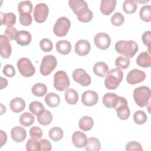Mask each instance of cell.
Here are the masks:
<instances>
[{
    "label": "cell",
    "instance_id": "6da1fadb",
    "mask_svg": "<svg viewBox=\"0 0 151 151\" xmlns=\"http://www.w3.org/2000/svg\"><path fill=\"white\" fill-rule=\"evenodd\" d=\"M68 4L78 19L82 22H88L93 18V12L88 8L87 2L83 0H70Z\"/></svg>",
    "mask_w": 151,
    "mask_h": 151
},
{
    "label": "cell",
    "instance_id": "7a4b0ae2",
    "mask_svg": "<svg viewBox=\"0 0 151 151\" xmlns=\"http://www.w3.org/2000/svg\"><path fill=\"white\" fill-rule=\"evenodd\" d=\"M138 49L137 44L133 40H120L115 44L116 51L119 54L129 58H132L137 52Z\"/></svg>",
    "mask_w": 151,
    "mask_h": 151
},
{
    "label": "cell",
    "instance_id": "3957f363",
    "mask_svg": "<svg viewBox=\"0 0 151 151\" xmlns=\"http://www.w3.org/2000/svg\"><path fill=\"white\" fill-rule=\"evenodd\" d=\"M123 77V73L120 68H113L107 72L104 80V85L109 90H114L119 87Z\"/></svg>",
    "mask_w": 151,
    "mask_h": 151
},
{
    "label": "cell",
    "instance_id": "277c9868",
    "mask_svg": "<svg viewBox=\"0 0 151 151\" xmlns=\"http://www.w3.org/2000/svg\"><path fill=\"white\" fill-rule=\"evenodd\" d=\"M151 91L147 86H140L136 88L133 91V98L135 103L140 107L146 106L149 104Z\"/></svg>",
    "mask_w": 151,
    "mask_h": 151
},
{
    "label": "cell",
    "instance_id": "5b68a950",
    "mask_svg": "<svg viewBox=\"0 0 151 151\" xmlns=\"http://www.w3.org/2000/svg\"><path fill=\"white\" fill-rule=\"evenodd\" d=\"M70 84L69 78L65 71L59 70L55 73L54 76V87L56 90L63 91L67 89Z\"/></svg>",
    "mask_w": 151,
    "mask_h": 151
},
{
    "label": "cell",
    "instance_id": "8992f818",
    "mask_svg": "<svg viewBox=\"0 0 151 151\" xmlns=\"http://www.w3.org/2000/svg\"><path fill=\"white\" fill-rule=\"evenodd\" d=\"M57 64V59L54 55H45L42 58L40 67L41 74L44 76L49 75L55 69Z\"/></svg>",
    "mask_w": 151,
    "mask_h": 151
},
{
    "label": "cell",
    "instance_id": "52a82bcc",
    "mask_svg": "<svg viewBox=\"0 0 151 151\" xmlns=\"http://www.w3.org/2000/svg\"><path fill=\"white\" fill-rule=\"evenodd\" d=\"M17 65L19 72L23 77H30L35 72L34 66L32 65L31 60L27 58H20L18 61Z\"/></svg>",
    "mask_w": 151,
    "mask_h": 151
},
{
    "label": "cell",
    "instance_id": "ba28073f",
    "mask_svg": "<svg viewBox=\"0 0 151 151\" xmlns=\"http://www.w3.org/2000/svg\"><path fill=\"white\" fill-rule=\"evenodd\" d=\"M70 27L71 23L69 19L65 17H62L59 18L55 22L53 28V32L58 37H64L68 33Z\"/></svg>",
    "mask_w": 151,
    "mask_h": 151
},
{
    "label": "cell",
    "instance_id": "9c48e42d",
    "mask_svg": "<svg viewBox=\"0 0 151 151\" xmlns=\"http://www.w3.org/2000/svg\"><path fill=\"white\" fill-rule=\"evenodd\" d=\"M114 109L116 110L117 115L120 119L124 120L129 117L130 111L128 107L127 101L124 97L119 96L118 102Z\"/></svg>",
    "mask_w": 151,
    "mask_h": 151
},
{
    "label": "cell",
    "instance_id": "30bf717a",
    "mask_svg": "<svg viewBox=\"0 0 151 151\" xmlns=\"http://www.w3.org/2000/svg\"><path fill=\"white\" fill-rule=\"evenodd\" d=\"M48 12L47 5L44 3L38 4L34 9V19L37 22L42 23L47 19Z\"/></svg>",
    "mask_w": 151,
    "mask_h": 151
},
{
    "label": "cell",
    "instance_id": "8fae6325",
    "mask_svg": "<svg viewBox=\"0 0 151 151\" xmlns=\"http://www.w3.org/2000/svg\"><path fill=\"white\" fill-rule=\"evenodd\" d=\"M73 80L82 86H88L91 83L90 76L81 68L76 69L72 74Z\"/></svg>",
    "mask_w": 151,
    "mask_h": 151
},
{
    "label": "cell",
    "instance_id": "7c38bea8",
    "mask_svg": "<svg viewBox=\"0 0 151 151\" xmlns=\"http://www.w3.org/2000/svg\"><path fill=\"white\" fill-rule=\"evenodd\" d=\"M94 42L98 48L101 50H106L110 45L111 39L107 34L100 32L95 35L94 38Z\"/></svg>",
    "mask_w": 151,
    "mask_h": 151
},
{
    "label": "cell",
    "instance_id": "4fadbf2b",
    "mask_svg": "<svg viewBox=\"0 0 151 151\" xmlns=\"http://www.w3.org/2000/svg\"><path fill=\"white\" fill-rule=\"evenodd\" d=\"M146 74L144 71L137 69H133L130 71L126 77L127 82L130 84H136L145 80Z\"/></svg>",
    "mask_w": 151,
    "mask_h": 151
},
{
    "label": "cell",
    "instance_id": "5bb4252c",
    "mask_svg": "<svg viewBox=\"0 0 151 151\" xmlns=\"http://www.w3.org/2000/svg\"><path fill=\"white\" fill-rule=\"evenodd\" d=\"M12 52L9 38L5 35L0 36V54L2 58H8Z\"/></svg>",
    "mask_w": 151,
    "mask_h": 151
},
{
    "label": "cell",
    "instance_id": "9a60e30c",
    "mask_svg": "<svg viewBox=\"0 0 151 151\" xmlns=\"http://www.w3.org/2000/svg\"><path fill=\"white\" fill-rule=\"evenodd\" d=\"M99 99L97 93L93 90L86 91L82 94L81 102L87 106H92L97 104Z\"/></svg>",
    "mask_w": 151,
    "mask_h": 151
},
{
    "label": "cell",
    "instance_id": "2e32d148",
    "mask_svg": "<svg viewBox=\"0 0 151 151\" xmlns=\"http://www.w3.org/2000/svg\"><path fill=\"white\" fill-rule=\"evenodd\" d=\"M90 44L86 40H78L75 45V52L80 56L88 54L90 51Z\"/></svg>",
    "mask_w": 151,
    "mask_h": 151
},
{
    "label": "cell",
    "instance_id": "e0dca14e",
    "mask_svg": "<svg viewBox=\"0 0 151 151\" xmlns=\"http://www.w3.org/2000/svg\"><path fill=\"white\" fill-rule=\"evenodd\" d=\"M11 136L14 142L20 143L25 139L27 137V132L24 127L16 126L11 129Z\"/></svg>",
    "mask_w": 151,
    "mask_h": 151
},
{
    "label": "cell",
    "instance_id": "ac0fdd59",
    "mask_svg": "<svg viewBox=\"0 0 151 151\" xmlns=\"http://www.w3.org/2000/svg\"><path fill=\"white\" fill-rule=\"evenodd\" d=\"M71 140L74 145L78 148L85 147L87 142V136L80 131L74 132L72 135Z\"/></svg>",
    "mask_w": 151,
    "mask_h": 151
},
{
    "label": "cell",
    "instance_id": "d6986e66",
    "mask_svg": "<svg viewBox=\"0 0 151 151\" xmlns=\"http://www.w3.org/2000/svg\"><path fill=\"white\" fill-rule=\"evenodd\" d=\"M116 5V0H101L100 7V11L103 14L109 15L114 10Z\"/></svg>",
    "mask_w": 151,
    "mask_h": 151
},
{
    "label": "cell",
    "instance_id": "ffe728a7",
    "mask_svg": "<svg viewBox=\"0 0 151 151\" xmlns=\"http://www.w3.org/2000/svg\"><path fill=\"white\" fill-rule=\"evenodd\" d=\"M119 100V96L114 93H107L103 97V103L107 108H115Z\"/></svg>",
    "mask_w": 151,
    "mask_h": 151
},
{
    "label": "cell",
    "instance_id": "44dd1931",
    "mask_svg": "<svg viewBox=\"0 0 151 151\" xmlns=\"http://www.w3.org/2000/svg\"><path fill=\"white\" fill-rule=\"evenodd\" d=\"M137 64L143 68H149L151 66V58L150 52L144 51L141 52L136 58Z\"/></svg>",
    "mask_w": 151,
    "mask_h": 151
},
{
    "label": "cell",
    "instance_id": "7402d4cb",
    "mask_svg": "<svg viewBox=\"0 0 151 151\" xmlns=\"http://www.w3.org/2000/svg\"><path fill=\"white\" fill-rule=\"evenodd\" d=\"M32 40L31 34L25 30H21L18 32L17 38L16 39L17 43L21 46H26L29 44Z\"/></svg>",
    "mask_w": 151,
    "mask_h": 151
},
{
    "label": "cell",
    "instance_id": "603a6c76",
    "mask_svg": "<svg viewBox=\"0 0 151 151\" xmlns=\"http://www.w3.org/2000/svg\"><path fill=\"white\" fill-rule=\"evenodd\" d=\"M10 108L14 113H20L25 109V101L20 97H15L10 102Z\"/></svg>",
    "mask_w": 151,
    "mask_h": 151
},
{
    "label": "cell",
    "instance_id": "cb8c5ba5",
    "mask_svg": "<svg viewBox=\"0 0 151 151\" xmlns=\"http://www.w3.org/2000/svg\"><path fill=\"white\" fill-rule=\"evenodd\" d=\"M1 25H5L8 27H12L15 24L16 15L13 12H7L4 14L1 12Z\"/></svg>",
    "mask_w": 151,
    "mask_h": 151
},
{
    "label": "cell",
    "instance_id": "d4e9b609",
    "mask_svg": "<svg viewBox=\"0 0 151 151\" xmlns=\"http://www.w3.org/2000/svg\"><path fill=\"white\" fill-rule=\"evenodd\" d=\"M93 70L94 73L96 76L101 77H104L106 73L109 71L108 65L104 62L96 63L94 65Z\"/></svg>",
    "mask_w": 151,
    "mask_h": 151
},
{
    "label": "cell",
    "instance_id": "484cf974",
    "mask_svg": "<svg viewBox=\"0 0 151 151\" xmlns=\"http://www.w3.org/2000/svg\"><path fill=\"white\" fill-rule=\"evenodd\" d=\"M56 50L60 54L67 55L71 51V43L67 40L58 41L56 44Z\"/></svg>",
    "mask_w": 151,
    "mask_h": 151
},
{
    "label": "cell",
    "instance_id": "4316f807",
    "mask_svg": "<svg viewBox=\"0 0 151 151\" xmlns=\"http://www.w3.org/2000/svg\"><path fill=\"white\" fill-rule=\"evenodd\" d=\"M94 121L93 119L87 116H85L82 117L79 120L78 126L80 129L83 131H89L91 130L93 126Z\"/></svg>",
    "mask_w": 151,
    "mask_h": 151
},
{
    "label": "cell",
    "instance_id": "83f0119b",
    "mask_svg": "<svg viewBox=\"0 0 151 151\" xmlns=\"http://www.w3.org/2000/svg\"><path fill=\"white\" fill-rule=\"evenodd\" d=\"M65 100L69 104H76L78 100L77 91L73 88L67 89L65 92Z\"/></svg>",
    "mask_w": 151,
    "mask_h": 151
},
{
    "label": "cell",
    "instance_id": "f1b7e54d",
    "mask_svg": "<svg viewBox=\"0 0 151 151\" xmlns=\"http://www.w3.org/2000/svg\"><path fill=\"white\" fill-rule=\"evenodd\" d=\"M45 103L51 107H57L60 103V98L59 96L54 93H49L45 97Z\"/></svg>",
    "mask_w": 151,
    "mask_h": 151
},
{
    "label": "cell",
    "instance_id": "f546056e",
    "mask_svg": "<svg viewBox=\"0 0 151 151\" xmlns=\"http://www.w3.org/2000/svg\"><path fill=\"white\" fill-rule=\"evenodd\" d=\"M52 120V115L48 110H44L42 113L37 116V120L38 123L44 126L48 125Z\"/></svg>",
    "mask_w": 151,
    "mask_h": 151
},
{
    "label": "cell",
    "instance_id": "4dcf8cb0",
    "mask_svg": "<svg viewBox=\"0 0 151 151\" xmlns=\"http://www.w3.org/2000/svg\"><path fill=\"white\" fill-rule=\"evenodd\" d=\"M101 144L99 140L96 137H90L87 139L85 146L87 151H98L100 149Z\"/></svg>",
    "mask_w": 151,
    "mask_h": 151
},
{
    "label": "cell",
    "instance_id": "1f68e13d",
    "mask_svg": "<svg viewBox=\"0 0 151 151\" xmlns=\"http://www.w3.org/2000/svg\"><path fill=\"white\" fill-rule=\"evenodd\" d=\"M32 94L37 97H42L46 94L47 92V87L43 83H38L33 85L31 88Z\"/></svg>",
    "mask_w": 151,
    "mask_h": 151
},
{
    "label": "cell",
    "instance_id": "d6a6232c",
    "mask_svg": "<svg viewBox=\"0 0 151 151\" xmlns=\"http://www.w3.org/2000/svg\"><path fill=\"white\" fill-rule=\"evenodd\" d=\"M35 120L34 116L29 112H25L19 117V123L21 125L28 127L31 126Z\"/></svg>",
    "mask_w": 151,
    "mask_h": 151
},
{
    "label": "cell",
    "instance_id": "836d02e7",
    "mask_svg": "<svg viewBox=\"0 0 151 151\" xmlns=\"http://www.w3.org/2000/svg\"><path fill=\"white\" fill-rule=\"evenodd\" d=\"M48 135L51 140L54 142H57L63 138L64 133L60 127H54L50 130Z\"/></svg>",
    "mask_w": 151,
    "mask_h": 151
},
{
    "label": "cell",
    "instance_id": "e575fe53",
    "mask_svg": "<svg viewBox=\"0 0 151 151\" xmlns=\"http://www.w3.org/2000/svg\"><path fill=\"white\" fill-rule=\"evenodd\" d=\"M18 12L21 14H30L32 11V5L29 1H21L18 5Z\"/></svg>",
    "mask_w": 151,
    "mask_h": 151
},
{
    "label": "cell",
    "instance_id": "d590c367",
    "mask_svg": "<svg viewBox=\"0 0 151 151\" xmlns=\"http://www.w3.org/2000/svg\"><path fill=\"white\" fill-rule=\"evenodd\" d=\"M137 7L136 1L134 0H126L123 4V9L128 14L135 12L137 9Z\"/></svg>",
    "mask_w": 151,
    "mask_h": 151
},
{
    "label": "cell",
    "instance_id": "8d00e7d4",
    "mask_svg": "<svg viewBox=\"0 0 151 151\" xmlns=\"http://www.w3.org/2000/svg\"><path fill=\"white\" fill-rule=\"evenodd\" d=\"M140 19L145 22H150L151 21V6L150 5L143 6L139 11Z\"/></svg>",
    "mask_w": 151,
    "mask_h": 151
},
{
    "label": "cell",
    "instance_id": "74e56055",
    "mask_svg": "<svg viewBox=\"0 0 151 151\" xmlns=\"http://www.w3.org/2000/svg\"><path fill=\"white\" fill-rule=\"evenodd\" d=\"M29 109L32 113L37 116L45 110V108L41 102L33 101L29 104Z\"/></svg>",
    "mask_w": 151,
    "mask_h": 151
},
{
    "label": "cell",
    "instance_id": "f35d334b",
    "mask_svg": "<svg viewBox=\"0 0 151 151\" xmlns=\"http://www.w3.org/2000/svg\"><path fill=\"white\" fill-rule=\"evenodd\" d=\"M130 59L129 57L122 55L118 57L115 61V65L117 67L122 69H126L130 64Z\"/></svg>",
    "mask_w": 151,
    "mask_h": 151
},
{
    "label": "cell",
    "instance_id": "ab89813d",
    "mask_svg": "<svg viewBox=\"0 0 151 151\" xmlns=\"http://www.w3.org/2000/svg\"><path fill=\"white\" fill-rule=\"evenodd\" d=\"M26 149L28 151H39L40 150V140L31 137L28 139L26 143Z\"/></svg>",
    "mask_w": 151,
    "mask_h": 151
},
{
    "label": "cell",
    "instance_id": "60d3db41",
    "mask_svg": "<svg viewBox=\"0 0 151 151\" xmlns=\"http://www.w3.org/2000/svg\"><path fill=\"white\" fill-rule=\"evenodd\" d=\"M147 115L142 110L136 111L133 115L134 122L137 124H143L147 120Z\"/></svg>",
    "mask_w": 151,
    "mask_h": 151
},
{
    "label": "cell",
    "instance_id": "b9f144b4",
    "mask_svg": "<svg viewBox=\"0 0 151 151\" xmlns=\"http://www.w3.org/2000/svg\"><path fill=\"white\" fill-rule=\"evenodd\" d=\"M124 21V17L120 12L114 13L111 18V22L114 26H120Z\"/></svg>",
    "mask_w": 151,
    "mask_h": 151
},
{
    "label": "cell",
    "instance_id": "7bdbcfd3",
    "mask_svg": "<svg viewBox=\"0 0 151 151\" xmlns=\"http://www.w3.org/2000/svg\"><path fill=\"white\" fill-rule=\"evenodd\" d=\"M18 30L13 27H8L4 32V35L6 36L9 40L13 41L17 39L18 34Z\"/></svg>",
    "mask_w": 151,
    "mask_h": 151
},
{
    "label": "cell",
    "instance_id": "ee69618b",
    "mask_svg": "<svg viewBox=\"0 0 151 151\" xmlns=\"http://www.w3.org/2000/svg\"><path fill=\"white\" fill-rule=\"evenodd\" d=\"M40 46L44 52H50L52 49L53 44L50 40L44 38L40 41Z\"/></svg>",
    "mask_w": 151,
    "mask_h": 151
},
{
    "label": "cell",
    "instance_id": "f6af8a7d",
    "mask_svg": "<svg viewBox=\"0 0 151 151\" xmlns=\"http://www.w3.org/2000/svg\"><path fill=\"white\" fill-rule=\"evenodd\" d=\"M19 22L22 25L29 26L31 24L32 18L31 14H21L19 15Z\"/></svg>",
    "mask_w": 151,
    "mask_h": 151
},
{
    "label": "cell",
    "instance_id": "bcb514c9",
    "mask_svg": "<svg viewBox=\"0 0 151 151\" xmlns=\"http://www.w3.org/2000/svg\"><path fill=\"white\" fill-rule=\"evenodd\" d=\"M29 135L32 138L40 139L42 136V130L39 127L34 126L29 130Z\"/></svg>",
    "mask_w": 151,
    "mask_h": 151
},
{
    "label": "cell",
    "instance_id": "7dc6e473",
    "mask_svg": "<svg viewBox=\"0 0 151 151\" xmlns=\"http://www.w3.org/2000/svg\"><path fill=\"white\" fill-rule=\"evenodd\" d=\"M126 150L127 151L130 150H143V148L142 145L136 142V141H131L127 143L126 146Z\"/></svg>",
    "mask_w": 151,
    "mask_h": 151
},
{
    "label": "cell",
    "instance_id": "c3c4849f",
    "mask_svg": "<svg viewBox=\"0 0 151 151\" xmlns=\"http://www.w3.org/2000/svg\"><path fill=\"white\" fill-rule=\"evenodd\" d=\"M2 73L8 77H12L15 75V70L12 65L6 64L4 66Z\"/></svg>",
    "mask_w": 151,
    "mask_h": 151
},
{
    "label": "cell",
    "instance_id": "681fc988",
    "mask_svg": "<svg viewBox=\"0 0 151 151\" xmlns=\"http://www.w3.org/2000/svg\"><path fill=\"white\" fill-rule=\"evenodd\" d=\"M142 40L143 44L146 45L148 48L150 47L151 45V32L150 31H147L145 32L142 37Z\"/></svg>",
    "mask_w": 151,
    "mask_h": 151
},
{
    "label": "cell",
    "instance_id": "f907efd6",
    "mask_svg": "<svg viewBox=\"0 0 151 151\" xmlns=\"http://www.w3.org/2000/svg\"><path fill=\"white\" fill-rule=\"evenodd\" d=\"M40 150L41 151H50L51 150V145L49 140L42 139L40 140Z\"/></svg>",
    "mask_w": 151,
    "mask_h": 151
},
{
    "label": "cell",
    "instance_id": "816d5d0a",
    "mask_svg": "<svg viewBox=\"0 0 151 151\" xmlns=\"http://www.w3.org/2000/svg\"><path fill=\"white\" fill-rule=\"evenodd\" d=\"M1 147H2L4 145H5L7 140V135L3 131L1 130Z\"/></svg>",
    "mask_w": 151,
    "mask_h": 151
},
{
    "label": "cell",
    "instance_id": "f5cc1de1",
    "mask_svg": "<svg viewBox=\"0 0 151 151\" xmlns=\"http://www.w3.org/2000/svg\"><path fill=\"white\" fill-rule=\"evenodd\" d=\"M1 89H2L4 87H6L8 84V81L6 78H3L2 77H1Z\"/></svg>",
    "mask_w": 151,
    "mask_h": 151
}]
</instances>
